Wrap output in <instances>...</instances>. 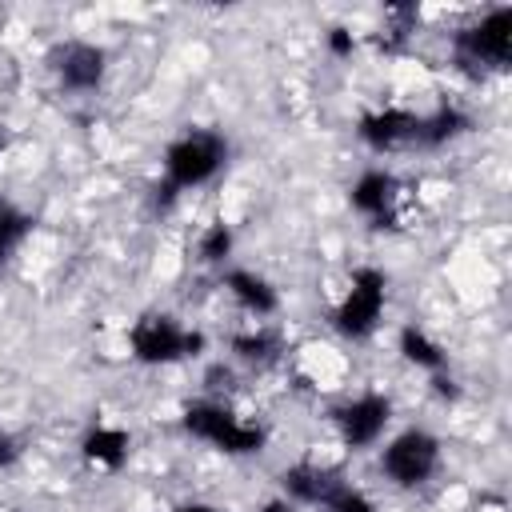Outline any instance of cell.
I'll return each instance as SVG.
<instances>
[{
  "instance_id": "obj_1",
  "label": "cell",
  "mask_w": 512,
  "mask_h": 512,
  "mask_svg": "<svg viewBox=\"0 0 512 512\" xmlns=\"http://www.w3.org/2000/svg\"><path fill=\"white\" fill-rule=\"evenodd\" d=\"M180 424H184V432L192 440H200V444H208V448H216L224 456H252L268 440L260 420L236 412L228 400H216V396H200V400L184 404Z\"/></svg>"
},
{
  "instance_id": "obj_2",
  "label": "cell",
  "mask_w": 512,
  "mask_h": 512,
  "mask_svg": "<svg viewBox=\"0 0 512 512\" xmlns=\"http://www.w3.org/2000/svg\"><path fill=\"white\" fill-rule=\"evenodd\" d=\"M224 164H228V140L212 128H188L164 148V160H160L164 184L160 188L168 200H176L180 192H192V188H204L208 180H216Z\"/></svg>"
},
{
  "instance_id": "obj_3",
  "label": "cell",
  "mask_w": 512,
  "mask_h": 512,
  "mask_svg": "<svg viewBox=\"0 0 512 512\" xmlns=\"http://www.w3.org/2000/svg\"><path fill=\"white\" fill-rule=\"evenodd\" d=\"M208 336L172 312H144L128 324V356L144 368H168L180 360H196Z\"/></svg>"
},
{
  "instance_id": "obj_4",
  "label": "cell",
  "mask_w": 512,
  "mask_h": 512,
  "mask_svg": "<svg viewBox=\"0 0 512 512\" xmlns=\"http://www.w3.org/2000/svg\"><path fill=\"white\" fill-rule=\"evenodd\" d=\"M384 308H388V272L376 264H356L332 308V328L348 340H368L380 328Z\"/></svg>"
},
{
  "instance_id": "obj_5",
  "label": "cell",
  "mask_w": 512,
  "mask_h": 512,
  "mask_svg": "<svg viewBox=\"0 0 512 512\" xmlns=\"http://www.w3.org/2000/svg\"><path fill=\"white\" fill-rule=\"evenodd\" d=\"M444 460V444L428 428H404L380 448V476L392 488H424Z\"/></svg>"
},
{
  "instance_id": "obj_6",
  "label": "cell",
  "mask_w": 512,
  "mask_h": 512,
  "mask_svg": "<svg viewBox=\"0 0 512 512\" xmlns=\"http://www.w3.org/2000/svg\"><path fill=\"white\" fill-rule=\"evenodd\" d=\"M392 396L388 392H376V388H364L356 396H348L344 404H336L332 412V428H336V440L348 448V452H364V448H376L384 436H388V424H392Z\"/></svg>"
},
{
  "instance_id": "obj_7",
  "label": "cell",
  "mask_w": 512,
  "mask_h": 512,
  "mask_svg": "<svg viewBox=\"0 0 512 512\" xmlns=\"http://www.w3.org/2000/svg\"><path fill=\"white\" fill-rule=\"evenodd\" d=\"M456 56L476 68H508L512 60V8H488L456 32Z\"/></svg>"
},
{
  "instance_id": "obj_8",
  "label": "cell",
  "mask_w": 512,
  "mask_h": 512,
  "mask_svg": "<svg viewBox=\"0 0 512 512\" xmlns=\"http://www.w3.org/2000/svg\"><path fill=\"white\" fill-rule=\"evenodd\" d=\"M52 68L68 92H96L108 76V52L92 40H68L56 48Z\"/></svg>"
},
{
  "instance_id": "obj_9",
  "label": "cell",
  "mask_w": 512,
  "mask_h": 512,
  "mask_svg": "<svg viewBox=\"0 0 512 512\" xmlns=\"http://www.w3.org/2000/svg\"><path fill=\"white\" fill-rule=\"evenodd\" d=\"M360 140L372 148V152H400L408 144H416V132H420V112L404 108V104H384V108H372L360 116Z\"/></svg>"
},
{
  "instance_id": "obj_10",
  "label": "cell",
  "mask_w": 512,
  "mask_h": 512,
  "mask_svg": "<svg viewBox=\"0 0 512 512\" xmlns=\"http://www.w3.org/2000/svg\"><path fill=\"white\" fill-rule=\"evenodd\" d=\"M400 200H404V184H400V176L388 172V168H364V172L352 180V188H348V204H352L364 220H376V224L392 220L396 208H400Z\"/></svg>"
},
{
  "instance_id": "obj_11",
  "label": "cell",
  "mask_w": 512,
  "mask_h": 512,
  "mask_svg": "<svg viewBox=\"0 0 512 512\" xmlns=\"http://www.w3.org/2000/svg\"><path fill=\"white\" fill-rule=\"evenodd\" d=\"M220 284H224V292L232 296V304H236L240 312H248L252 320H260V324L280 312V292H276L272 280L260 276L256 268H224Z\"/></svg>"
},
{
  "instance_id": "obj_12",
  "label": "cell",
  "mask_w": 512,
  "mask_h": 512,
  "mask_svg": "<svg viewBox=\"0 0 512 512\" xmlns=\"http://www.w3.org/2000/svg\"><path fill=\"white\" fill-rule=\"evenodd\" d=\"M80 456L92 472H120L132 456V432L124 424H92L80 436Z\"/></svg>"
},
{
  "instance_id": "obj_13",
  "label": "cell",
  "mask_w": 512,
  "mask_h": 512,
  "mask_svg": "<svg viewBox=\"0 0 512 512\" xmlns=\"http://www.w3.org/2000/svg\"><path fill=\"white\" fill-rule=\"evenodd\" d=\"M340 476L332 472V468H324V464H316V460H296L292 468H284V476H280V484H284V500L288 504H304V508H320V500L328 496V488L336 484Z\"/></svg>"
},
{
  "instance_id": "obj_14",
  "label": "cell",
  "mask_w": 512,
  "mask_h": 512,
  "mask_svg": "<svg viewBox=\"0 0 512 512\" xmlns=\"http://www.w3.org/2000/svg\"><path fill=\"white\" fill-rule=\"evenodd\" d=\"M396 352H400L408 364H416V368H424V372H432V376H440L444 364H448L444 344H440L424 324H404V328L396 332Z\"/></svg>"
},
{
  "instance_id": "obj_15",
  "label": "cell",
  "mask_w": 512,
  "mask_h": 512,
  "mask_svg": "<svg viewBox=\"0 0 512 512\" xmlns=\"http://www.w3.org/2000/svg\"><path fill=\"white\" fill-rule=\"evenodd\" d=\"M232 356H236V360H244V364L264 368V364H272V360L280 356V336L256 320L252 328H244V332H236V336H232Z\"/></svg>"
},
{
  "instance_id": "obj_16",
  "label": "cell",
  "mask_w": 512,
  "mask_h": 512,
  "mask_svg": "<svg viewBox=\"0 0 512 512\" xmlns=\"http://www.w3.org/2000/svg\"><path fill=\"white\" fill-rule=\"evenodd\" d=\"M464 128H468V116H464L456 104H444V108H436V112L420 116V132H416V144H424V148H440V144L456 140Z\"/></svg>"
},
{
  "instance_id": "obj_17",
  "label": "cell",
  "mask_w": 512,
  "mask_h": 512,
  "mask_svg": "<svg viewBox=\"0 0 512 512\" xmlns=\"http://www.w3.org/2000/svg\"><path fill=\"white\" fill-rule=\"evenodd\" d=\"M28 232H32V216H28L16 200L0 196V260H8V256L24 244Z\"/></svg>"
},
{
  "instance_id": "obj_18",
  "label": "cell",
  "mask_w": 512,
  "mask_h": 512,
  "mask_svg": "<svg viewBox=\"0 0 512 512\" xmlns=\"http://www.w3.org/2000/svg\"><path fill=\"white\" fill-rule=\"evenodd\" d=\"M232 248H236V232H232V224H224V220L204 224L200 236H196V256H200L204 264H224V260L232 256Z\"/></svg>"
},
{
  "instance_id": "obj_19",
  "label": "cell",
  "mask_w": 512,
  "mask_h": 512,
  "mask_svg": "<svg viewBox=\"0 0 512 512\" xmlns=\"http://www.w3.org/2000/svg\"><path fill=\"white\" fill-rule=\"evenodd\" d=\"M320 512H376V500L360 488V484H352V480H336L332 488H328V496L320 500Z\"/></svg>"
},
{
  "instance_id": "obj_20",
  "label": "cell",
  "mask_w": 512,
  "mask_h": 512,
  "mask_svg": "<svg viewBox=\"0 0 512 512\" xmlns=\"http://www.w3.org/2000/svg\"><path fill=\"white\" fill-rule=\"evenodd\" d=\"M20 456H24L20 440H16V436H8V432H0V468H12Z\"/></svg>"
},
{
  "instance_id": "obj_21",
  "label": "cell",
  "mask_w": 512,
  "mask_h": 512,
  "mask_svg": "<svg viewBox=\"0 0 512 512\" xmlns=\"http://www.w3.org/2000/svg\"><path fill=\"white\" fill-rule=\"evenodd\" d=\"M328 44H332V52H336V56H352L356 36H352L348 28H332V32H328Z\"/></svg>"
},
{
  "instance_id": "obj_22",
  "label": "cell",
  "mask_w": 512,
  "mask_h": 512,
  "mask_svg": "<svg viewBox=\"0 0 512 512\" xmlns=\"http://www.w3.org/2000/svg\"><path fill=\"white\" fill-rule=\"evenodd\" d=\"M172 512H220L212 500H180Z\"/></svg>"
},
{
  "instance_id": "obj_23",
  "label": "cell",
  "mask_w": 512,
  "mask_h": 512,
  "mask_svg": "<svg viewBox=\"0 0 512 512\" xmlns=\"http://www.w3.org/2000/svg\"><path fill=\"white\" fill-rule=\"evenodd\" d=\"M260 512H296V504H288V500L280 496V500H268V504H264Z\"/></svg>"
},
{
  "instance_id": "obj_24",
  "label": "cell",
  "mask_w": 512,
  "mask_h": 512,
  "mask_svg": "<svg viewBox=\"0 0 512 512\" xmlns=\"http://www.w3.org/2000/svg\"><path fill=\"white\" fill-rule=\"evenodd\" d=\"M4 152H8V132L0 128V156H4Z\"/></svg>"
}]
</instances>
